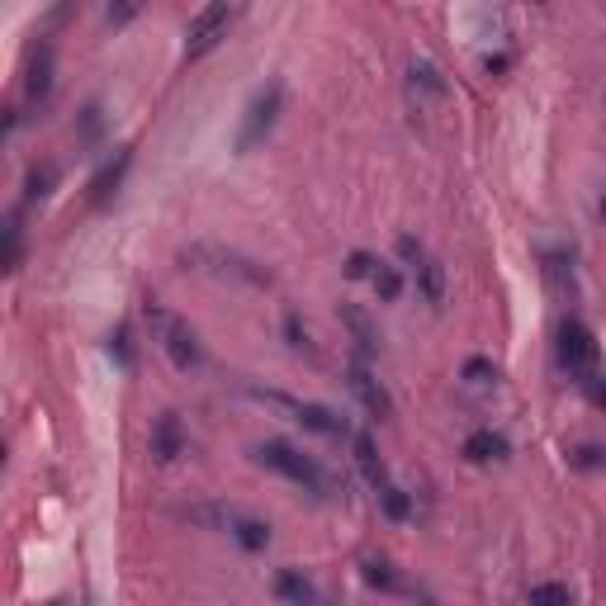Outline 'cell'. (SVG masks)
I'll return each instance as SVG.
<instances>
[{
	"label": "cell",
	"mask_w": 606,
	"mask_h": 606,
	"mask_svg": "<svg viewBox=\"0 0 606 606\" xmlns=\"http://www.w3.org/2000/svg\"><path fill=\"white\" fill-rule=\"evenodd\" d=\"M147 327H152V341H157L161 351H166V360L176 365V370H199V360H204V351H199V337L195 327L185 318H176L171 308H161V303H147Z\"/></svg>",
	"instance_id": "obj_1"
},
{
	"label": "cell",
	"mask_w": 606,
	"mask_h": 606,
	"mask_svg": "<svg viewBox=\"0 0 606 606\" xmlns=\"http://www.w3.org/2000/svg\"><path fill=\"white\" fill-rule=\"evenodd\" d=\"M185 517L195 521V526H214V531H228L242 550H266L270 545V526L261 517H247V512H237V507H185Z\"/></svg>",
	"instance_id": "obj_2"
},
{
	"label": "cell",
	"mask_w": 606,
	"mask_h": 606,
	"mask_svg": "<svg viewBox=\"0 0 606 606\" xmlns=\"http://www.w3.org/2000/svg\"><path fill=\"white\" fill-rule=\"evenodd\" d=\"M251 455H256V464H266V469H275V474H285L289 483H299V488H308V493H318V498L327 493V474H322L303 450L289 446V441H266V446L251 450Z\"/></svg>",
	"instance_id": "obj_3"
},
{
	"label": "cell",
	"mask_w": 606,
	"mask_h": 606,
	"mask_svg": "<svg viewBox=\"0 0 606 606\" xmlns=\"http://www.w3.org/2000/svg\"><path fill=\"white\" fill-rule=\"evenodd\" d=\"M180 261H185V270L214 275V280H247V285H266L270 280L266 270H256L251 261H242V256H232L223 247H190V251H180Z\"/></svg>",
	"instance_id": "obj_4"
},
{
	"label": "cell",
	"mask_w": 606,
	"mask_h": 606,
	"mask_svg": "<svg viewBox=\"0 0 606 606\" xmlns=\"http://www.w3.org/2000/svg\"><path fill=\"white\" fill-rule=\"evenodd\" d=\"M280 105H285V86L280 81H270V86H261L251 95L247 114H242V128H237V152H251L256 143H266V133L280 119Z\"/></svg>",
	"instance_id": "obj_5"
},
{
	"label": "cell",
	"mask_w": 606,
	"mask_h": 606,
	"mask_svg": "<svg viewBox=\"0 0 606 606\" xmlns=\"http://www.w3.org/2000/svg\"><path fill=\"white\" fill-rule=\"evenodd\" d=\"M232 29V0H209L195 19H190V29H185V57L195 62V57L214 53L218 43L228 38Z\"/></svg>",
	"instance_id": "obj_6"
},
{
	"label": "cell",
	"mask_w": 606,
	"mask_h": 606,
	"mask_svg": "<svg viewBox=\"0 0 606 606\" xmlns=\"http://www.w3.org/2000/svg\"><path fill=\"white\" fill-rule=\"evenodd\" d=\"M398 261L408 266V275L417 280V289H422V299L427 303L446 299V270H441V261H436L417 237H398Z\"/></svg>",
	"instance_id": "obj_7"
},
{
	"label": "cell",
	"mask_w": 606,
	"mask_h": 606,
	"mask_svg": "<svg viewBox=\"0 0 606 606\" xmlns=\"http://www.w3.org/2000/svg\"><path fill=\"white\" fill-rule=\"evenodd\" d=\"M559 365L578 384L588 375H597V341H592V332L578 318H564V327H559Z\"/></svg>",
	"instance_id": "obj_8"
},
{
	"label": "cell",
	"mask_w": 606,
	"mask_h": 606,
	"mask_svg": "<svg viewBox=\"0 0 606 606\" xmlns=\"http://www.w3.org/2000/svg\"><path fill=\"white\" fill-rule=\"evenodd\" d=\"M256 398L270 403V408L289 412L303 431H318V436H346V417H337V412L322 408V403H299V398H285V393H261V389H256Z\"/></svg>",
	"instance_id": "obj_9"
},
{
	"label": "cell",
	"mask_w": 606,
	"mask_h": 606,
	"mask_svg": "<svg viewBox=\"0 0 606 606\" xmlns=\"http://www.w3.org/2000/svg\"><path fill=\"white\" fill-rule=\"evenodd\" d=\"M346 384H351V393H356L360 403H365V412L375 417V422H389L393 417V398L389 389L375 379V370L365 365V360H351V370H346Z\"/></svg>",
	"instance_id": "obj_10"
},
{
	"label": "cell",
	"mask_w": 606,
	"mask_h": 606,
	"mask_svg": "<svg viewBox=\"0 0 606 606\" xmlns=\"http://www.w3.org/2000/svg\"><path fill=\"white\" fill-rule=\"evenodd\" d=\"M48 90H53V43H38V53L29 57V72H24V100L38 105Z\"/></svg>",
	"instance_id": "obj_11"
},
{
	"label": "cell",
	"mask_w": 606,
	"mask_h": 606,
	"mask_svg": "<svg viewBox=\"0 0 606 606\" xmlns=\"http://www.w3.org/2000/svg\"><path fill=\"white\" fill-rule=\"evenodd\" d=\"M185 450V431H180V417L176 412H161L157 427H152V460L171 464Z\"/></svg>",
	"instance_id": "obj_12"
},
{
	"label": "cell",
	"mask_w": 606,
	"mask_h": 606,
	"mask_svg": "<svg viewBox=\"0 0 606 606\" xmlns=\"http://www.w3.org/2000/svg\"><path fill=\"white\" fill-rule=\"evenodd\" d=\"M128 166H133V147H119V152L100 166V176L90 180V204H105V199L119 190V180H124Z\"/></svg>",
	"instance_id": "obj_13"
},
{
	"label": "cell",
	"mask_w": 606,
	"mask_h": 606,
	"mask_svg": "<svg viewBox=\"0 0 606 606\" xmlns=\"http://www.w3.org/2000/svg\"><path fill=\"white\" fill-rule=\"evenodd\" d=\"M351 455H356V469L365 474V483H370V488L379 493V488L389 483V469H384V460H379L375 441H370L365 431H356V436H351Z\"/></svg>",
	"instance_id": "obj_14"
},
{
	"label": "cell",
	"mask_w": 606,
	"mask_h": 606,
	"mask_svg": "<svg viewBox=\"0 0 606 606\" xmlns=\"http://www.w3.org/2000/svg\"><path fill=\"white\" fill-rule=\"evenodd\" d=\"M341 322H346V332L356 337V346L365 356H375L379 351V327L370 322V313L360 308V303H341Z\"/></svg>",
	"instance_id": "obj_15"
},
{
	"label": "cell",
	"mask_w": 606,
	"mask_h": 606,
	"mask_svg": "<svg viewBox=\"0 0 606 606\" xmlns=\"http://www.w3.org/2000/svg\"><path fill=\"white\" fill-rule=\"evenodd\" d=\"M408 81H412V95H417V100H422V95H427V100H446V76L436 72L431 62H412Z\"/></svg>",
	"instance_id": "obj_16"
},
{
	"label": "cell",
	"mask_w": 606,
	"mask_h": 606,
	"mask_svg": "<svg viewBox=\"0 0 606 606\" xmlns=\"http://www.w3.org/2000/svg\"><path fill=\"white\" fill-rule=\"evenodd\" d=\"M464 455L474 464H488V460H502L507 455V441H502L498 431H474L469 441H464Z\"/></svg>",
	"instance_id": "obj_17"
},
{
	"label": "cell",
	"mask_w": 606,
	"mask_h": 606,
	"mask_svg": "<svg viewBox=\"0 0 606 606\" xmlns=\"http://www.w3.org/2000/svg\"><path fill=\"white\" fill-rule=\"evenodd\" d=\"M275 597H280V602H318V588H313V583H308V578H303V573H280V578H275Z\"/></svg>",
	"instance_id": "obj_18"
},
{
	"label": "cell",
	"mask_w": 606,
	"mask_h": 606,
	"mask_svg": "<svg viewBox=\"0 0 606 606\" xmlns=\"http://www.w3.org/2000/svg\"><path fill=\"white\" fill-rule=\"evenodd\" d=\"M53 185H57V166L53 161H43V166H34L29 180H24V199H29V204H34V199H48L53 195Z\"/></svg>",
	"instance_id": "obj_19"
},
{
	"label": "cell",
	"mask_w": 606,
	"mask_h": 606,
	"mask_svg": "<svg viewBox=\"0 0 606 606\" xmlns=\"http://www.w3.org/2000/svg\"><path fill=\"white\" fill-rule=\"evenodd\" d=\"M379 502H384V517L389 521H408L412 517V498L398 488V483H384V488H379Z\"/></svg>",
	"instance_id": "obj_20"
},
{
	"label": "cell",
	"mask_w": 606,
	"mask_h": 606,
	"mask_svg": "<svg viewBox=\"0 0 606 606\" xmlns=\"http://www.w3.org/2000/svg\"><path fill=\"white\" fill-rule=\"evenodd\" d=\"M360 573H365V583H370V588H379V592H403L398 573H393L384 559H365V564H360Z\"/></svg>",
	"instance_id": "obj_21"
},
{
	"label": "cell",
	"mask_w": 606,
	"mask_h": 606,
	"mask_svg": "<svg viewBox=\"0 0 606 606\" xmlns=\"http://www.w3.org/2000/svg\"><path fill=\"white\" fill-rule=\"evenodd\" d=\"M24 261V228H19V209L5 218V270H19Z\"/></svg>",
	"instance_id": "obj_22"
},
{
	"label": "cell",
	"mask_w": 606,
	"mask_h": 606,
	"mask_svg": "<svg viewBox=\"0 0 606 606\" xmlns=\"http://www.w3.org/2000/svg\"><path fill=\"white\" fill-rule=\"evenodd\" d=\"M370 285H375V294L384 303H393L398 294H403V275H398V266H384V261H379V270L370 275Z\"/></svg>",
	"instance_id": "obj_23"
},
{
	"label": "cell",
	"mask_w": 606,
	"mask_h": 606,
	"mask_svg": "<svg viewBox=\"0 0 606 606\" xmlns=\"http://www.w3.org/2000/svg\"><path fill=\"white\" fill-rule=\"evenodd\" d=\"M464 379H469V384H474V389H493V384H498V365H493V360H464Z\"/></svg>",
	"instance_id": "obj_24"
},
{
	"label": "cell",
	"mask_w": 606,
	"mask_h": 606,
	"mask_svg": "<svg viewBox=\"0 0 606 606\" xmlns=\"http://www.w3.org/2000/svg\"><path fill=\"white\" fill-rule=\"evenodd\" d=\"M285 337H289V346H294V351H303V356H318V351H313V341H308V327L299 322V313H285Z\"/></svg>",
	"instance_id": "obj_25"
},
{
	"label": "cell",
	"mask_w": 606,
	"mask_h": 606,
	"mask_svg": "<svg viewBox=\"0 0 606 606\" xmlns=\"http://www.w3.org/2000/svg\"><path fill=\"white\" fill-rule=\"evenodd\" d=\"M143 5H147V0H109V24H114V29H124L128 19L143 15Z\"/></svg>",
	"instance_id": "obj_26"
},
{
	"label": "cell",
	"mask_w": 606,
	"mask_h": 606,
	"mask_svg": "<svg viewBox=\"0 0 606 606\" xmlns=\"http://www.w3.org/2000/svg\"><path fill=\"white\" fill-rule=\"evenodd\" d=\"M526 597H531V602H564V606L573 602V592L564 588V583H535Z\"/></svg>",
	"instance_id": "obj_27"
},
{
	"label": "cell",
	"mask_w": 606,
	"mask_h": 606,
	"mask_svg": "<svg viewBox=\"0 0 606 606\" xmlns=\"http://www.w3.org/2000/svg\"><path fill=\"white\" fill-rule=\"evenodd\" d=\"M375 270H379V261L370 251H351V261H346V275H351V280H370Z\"/></svg>",
	"instance_id": "obj_28"
},
{
	"label": "cell",
	"mask_w": 606,
	"mask_h": 606,
	"mask_svg": "<svg viewBox=\"0 0 606 606\" xmlns=\"http://www.w3.org/2000/svg\"><path fill=\"white\" fill-rule=\"evenodd\" d=\"M109 356H119V365H133V346H128V327L109 332Z\"/></svg>",
	"instance_id": "obj_29"
},
{
	"label": "cell",
	"mask_w": 606,
	"mask_h": 606,
	"mask_svg": "<svg viewBox=\"0 0 606 606\" xmlns=\"http://www.w3.org/2000/svg\"><path fill=\"white\" fill-rule=\"evenodd\" d=\"M583 389L592 393V403H597V408H606V375H588V379H583Z\"/></svg>",
	"instance_id": "obj_30"
},
{
	"label": "cell",
	"mask_w": 606,
	"mask_h": 606,
	"mask_svg": "<svg viewBox=\"0 0 606 606\" xmlns=\"http://www.w3.org/2000/svg\"><path fill=\"white\" fill-rule=\"evenodd\" d=\"M578 464H583V469H602L606 455H602L597 446H583V450H578Z\"/></svg>",
	"instance_id": "obj_31"
},
{
	"label": "cell",
	"mask_w": 606,
	"mask_h": 606,
	"mask_svg": "<svg viewBox=\"0 0 606 606\" xmlns=\"http://www.w3.org/2000/svg\"><path fill=\"white\" fill-rule=\"evenodd\" d=\"M602 218H606V199H602Z\"/></svg>",
	"instance_id": "obj_32"
}]
</instances>
